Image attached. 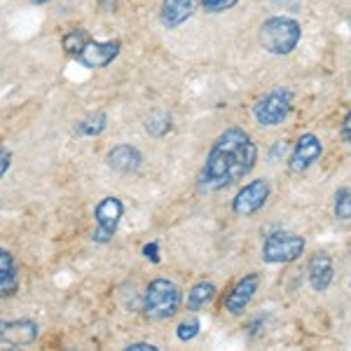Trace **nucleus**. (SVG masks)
Here are the masks:
<instances>
[{
	"mask_svg": "<svg viewBox=\"0 0 351 351\" xmlns=\"http://www.w3.org/2000/svg\"><path fill=\"white\" fill-rule=\"evenodd\" d=\"M195 12V0H164L162 24L167 28H178Z\"/></svg>",
	"mask_w": 351,
	"mask_h": 351,
	"instance_id": "nucleus-15",
	"label": "nucleus"
},
{
	"mask_svg": "<svg viewBox=\"0 0 351 351\" xmlns=\"http://www.w3.org/2000/svg\"><path fill=\"white\" fill-rule=\"evenodd\" d=\"M106 160H108V167L115 169V171L134 173V171H138V169H141V162H143V157H141L138 148L122 143V145H115V148L108 152V157H106Z\"/></svg>",
	"mask_w": 351,
	"mask_h": 351,
	"instance_id": "nucleus-13",
	"label": "nucleus"
},
{
	"mask_svg": "<svg viewBox=\"0 0 351 351\" xmlns=\"http://www.w3.org/2000/svg\"><path fill=\"white\" fill-rule=\"evenodd\" d=\"M276 3H291V0H276Z\"/></svg>",
	"mask_w": 351,
	"mask_h": 351,
	"instance_id": "nucleus-29",
	"label": "nucleus"
},
{
	"mask_svg": "<svg viewBox=\"0 0 351 351\" xmlns=\"http://www.w3.org/2000/svg\"><path fill=\"white\" fill-rule=\"evenodd\" d=\"M183 293L180 288L169 279H155L150 281L143 295V311L150 321H167L178 314Z\"/></svg>",
	"mask_w": 351,
	"mask_h": 351,
	"instance_id": "nucleus-3",
	"label": "nucleus"
},
{
	"mask_svg": "<svg viewBox=\"0 0 351 351\" xmlns=\"http://www.w3.org/2000/svg\"><path fill=\"white\" fill-rule=\"evenodd\" d=\"M324 155V143L316 134H302L298 138L295 148L291 152V160H288V169L293 173H304L307 169L314 167L316 162Z\"/></svg>",
	"mask_w": 351,
	"mask_h": 351,
	"instance_id": "nucleus-8",
	"label": "nucleus"
},
{
	"mask_svg": "<svg viewBox=\"0 0 351 351\" xmlns=\"http://www.w3.org/2000/svg\"><path fill=\"white\" fill-rule=\"evenodd\" d=\"M339 134H342V141H344V143H351V108H349L347 115H344L342 129H339Z\"/></svg>",
	"mask_w": 351,
	"mask_h": 351,
	"instance_id": "nucleus-24",
	"label": "nucleus"
},
{
	"mask_svg": "<svg viewBox=\"0 0 351 351\" xmlns=\"http://www.w3.org/2000/svg\"><path fill=\"white\" fill-rule=\"evenodd\" d=\"M40 335V326L31 319L19 321H0V344L8 347H26L33 344Z\"/></svg>",
	"mask_w": 351,
	"mask_h": 351,
	"instance_id": "nucleus-9",
	"label": "nucleus"
},
{
	"mask_svg": "<svg viewBox=\"0 0 351 351\" xmlns=\"http://www.w3.org/2000/svg\"><path fill=\"white\" fill-rule=\"evenodd\" d=\"M260 288V274H246L243 279H239L234 284V288L228 293V298H225V309L230 311L232 316H239L246 311V307L251 304L253 295L258 293Z\"/></svg>",
	"mask_w": 351,
	"mask_h": 351,
	"instance_id": "nucleus-10",
	"label": "nucleus"
},
{
	"mask_svg": "<svg viewBox=\"0 0 351 351\" xmlns=\"http://www.w3.org/2000/svg\"><path fill=\"white\" fill-rule=\"evenodd\" d=\"M99 5H101V8H106V10H110V8H115V5H117V0H99Z\"/></svg>",
	"mask_w": 351,
	"mask_h": 351,
	"instance_id": "nucleus-27",
	"label": "nucleus"
},
{
	"mask_svg": "<svg viewBox=\"0 0 351 351\" xmlns=\"http://www.w3.org/2000/svg\"><path fill=\"white\" fill-rule=\"evenodd\" d=\"M304 237L295 234V232H271L265 237L263 241V260L267 265H288L295 263V260L304 253Z\"/></svg>",
	"mask_w": 351,
	"mask_h": 351,
	"instance_id": "nucleus-4",
	"label": "nucleus"
},
{
	"mask_svg": "<svg viewBox=\"0 0 351 351\" xmlns=\"http://www.w3.org/2000/svg\"><path fill=\"white\" fill-rule=\"evenodd\" d=\"M300 38H302V26L293 16H269L267 21H263L258 33L265 52L276 56L291 54L300 45Z\"/></svg>",
	"mask_w": 351,
	"mask_h": 351,
	"instance_id": "nucleus-2",
	"label": "nucleus"
},
{
	"mask_svg": "<svg viewBox=\"0 0 351 351\" xmlns=\"http://www.w3.org/2000/svg\"><path fill=\"white\" fill-rule=\"evenodd\" d=\"M122 213H124V206L117 197H106L96 204V211H94V218H96V230L92 234V239L96 243H108L117 232V225L122 220Z\"/></svg>",
	"mask_w": 351,
	"mask_h": 351,
	"instance_id": "nucleus-6",
	"label": "nucleus"
},
{
	"mask_svg": "<svg viewBox=\"0 0 351 351\" xmlns=\"http://www.w3.org/2000/svg\"><path fill=\"white\" fill-rule=\"evenodd\" d=\"M269 180L267 178H256L251 180V183H246L243 188L237 192V197L232 199V211L237 213V216H253L256 211L267 204L269 199Z\"/></svg>",
	"mask_w": 351,
	"mask_h": 351,
	"instance_id": "nucleus-7",
	"label": "nucleus"
},
{
	"mask_svg": "<svg viewBox=\"0 0 351 351\" xmlns=\"http://www.w3.org/2000/svg\"><path fill=\"white\" fill-rule=\"evenodd\" d=\"M216 295V286L211 281H199L190 288L188 293V311H199L202 307H206L208 302Z\"/></svg>",
	"mask_w": 351,
	"mask_h": 351,
	"instance_id": "nucleus-16",
	"label": "nucleus"
},
{
	"mask_svg": "<svg viewBox=\"0 0 351 351\" xmlns=\"http://www.w3.org/2000/svg\"><path fill=\"white\" fill-rule=\"evenodd\" d=\"M89 40H92V38H89V33L84 31V28H73V31H68L66 36H64V40H61V47H64L68 54H75L77 56Z\"/></svg>",
	"mask_w": 351,
	"mask_h": 351,
	"instance_id": "nucleus-17",
	"label": "nucleus"
},
{
	"mask_svg": "<svg viewBox=\"0 0 351 351\" xmlns=\"http://www.w3.org/2000/svg\"><path fill=\"white\" fill-rule=\"evenodd\" d=\"M293 108V92L291 89H274L267 96L256 104L253 108V115H256L258 124L263 127H279V124L286 122L288 112Z\"/></svg>",
	"mask_w": 351,
	"mask_h": 351,
	"instance_id": "nucleus-5",
	"label": "nucleus"
},
{
	"mask_svg": "<svg viewBox=\"0 0 351 351\" xmlns=\"http://www.w3.org/2000/svg\"><path fill=\"white\" fill-rule=\"evenodd\" d=\"M332 274H335V267H332V258L328 253H316L309 260V284L316 293H326L330 288Z\"/></svg>",
	"mask_w": 351,
	"mask_h": 351,
	"instance_id": "nucleus-12",
	"label": "nucleus"
},
{
	"mask_svg": "<svg viewBox=\"0 0 351 351\" xmlns=\"http://www.w3.org/2000/svg\"><path fill=\"white\" fill-rule=\"evenodd\" d=\"M239 3V0H202L204 10L211 14H218V12H228V10H232L234 5Z\"/></svg>",
	"mask_w": 351,
	"mask_h": 351,
	"instance_id": "nucleus-22",
	"label": "nucleus"
},
{
	"mask_svg": "<svg viewBox=\"0 0 351 351\" xmlns=\"http://www.w3.org/2000/svg\"><path fill=\"white\" fill-rule=\"evenodd\" d=\"M258 162V145L239 127H230L216 138L199 173L202 192H220L239 183Z\"/></svg>",
	"mask_w": 351,
	"mask_h": 351,
	"instance_id": "nucleus-1",
	"label": "nucleus"
},
{
	"mask_svg": "<svg viewBox=\"0 0 351 351\" xmlns=\"http://www.w3.org/2000/svg\"><path fill=\"white\" fill-rule=\"evenodd\" d=\"M106 124H108V117H106V112H94V115L84 117V120L77 124V134H82V136H99V134H104Z\"/></svg>",
	"mask_w": 351,
	"mask_h": 351,
	"instance_id": "nucleus-18",
	"label": "nucleus"
},
{
	"mask_svg": "<svg viewBox=\"0 0 351 351\" xmlns=\"http://www.w3.org/2000/svg\"><path fill=\"white\" fill-rule=\"evenodd\" d=\"M332 211H335L337 220H351V188H339L335 192Z\"/></svg>",
	"mask_w": 351,
	"mask_h": 351,
	"instance_id": "nucleus-20",
	"label": "nucleus"
},
{
	"mask_svg": "<svg viewBox=\"0 0 351 351\" xmlns=\"http://www.w3.org/2000/svg\"><path fill=\"white\" fill-rule=\"evenodd\" d=\"M19 291V269L12 253L0 248V298H12Z\"/></svg>",
	"mask_w": 351,
	"mask_h": 351,
	"instance_id": "nucleus-14",
	"label": "nucleus"
},
{
	"mask_svg": "<svg viewBox=\"0 0 351 351\" xmlns=\"http://www.w3.org/2000/svg\"><path fill=\"white\" fill-rule=\"evenodd\" d=\"M145 132L150 136H155V138L167 136L171 132V115H167V112H155V115H150L148 122H145Z\"/></svg>",
	"mask_w": 351,
	"mask_h": 351,
	"instance_id": "nucleus-19",
	"label": "nucleus"
},
{
	"mask_svg": "<svg viewBox=\"0 0 351 351\" xmlns=\"http://www.w3.org/2000/svg\"><path fill=\"white\" fill-rule=\"evenodd\" d=\"M31 3H36V5H45V3H49V0H31Z\"/></svg>",
	"mask_w": 351,
	"mask_h": 351,
	"instance_id": "nucleus-28",
	"label": "nucleus"
},
{
	"mask_svg": "<svg viewBox=\"0 0 351 351\" xmlns=\"http://www.w3.org/2000/svg\"><path fill=\"white\" fill-rule=\"evenodd\" d=\"M143 256L150 260V263H160V246H157V241H150L143 246Z\"/></svg>",
	"mask_w": 351,
	"mask_h": 351,
	"instance_id": "nucleus-23",
	"label": "nucleus"
},
{
	"mask_svg": "<svg viewBox=\"0 0 351 351\" xmlns=\"http://www.w3.org/2000/svg\"><path fill=\"white\" fill-rule=\"evenodd\" d=\"M202 330V324L199 319H195V316H190V319H185L183 324H180L178 328H176V335H178L180 342H192L197 335H199Z\"/></svg>",
	"mask_w": 351,
	"mask_h": 351,
	"instance_id": "nucleus-21",
	"label": "nucleus"
},
{
	"mask_svg": "<svg viewBox=\"0 0 351 351\" xmlns=\"http://www.w3.org/2000/svg\"><path fill=\"white\" fill-rule=\"evenodd\" d=\"M120 47H122L120 40H108V43L89 40L75 59L87 68H106L108 64H112V59H115L117 54H120Z\"/></svg>",
	"mask_w": 351,
	"mask_h": 351,
	"instance_id": "nucleus-11",
	"label": "nucleus"
},
{
	"mask_svg": "<svg viewBox=\"0 0 351 351\" xmlns=\"http://www.w3.org/2000/svg\"><path fill=\"white\" fill-rule=\"evenodd\" d=\"M127 351H160V347L150 342H134V344H127Z\"/></svg>",
	"mask_w": 351,
	"mask_h": 351,
	"instance_id": "nucleus-26",
	"label": "nucleus"
},
{
	"mask_svg": "<svg viewBox=\"0 0 351 351\" xmlns=\"http://www.w3.org/2000/svg\"><path fill=\"white\" fill-rule=\"evenodd\" d=\"M10 162H12V155H10V150L0 145V178H3L5 171L10 169Z\"/></svg>",
	"mask_w": 351,
	"mask_h": 351,
	"instance_id": "nucleus-25",
	"label": "nucleus"
}]
</instances>
